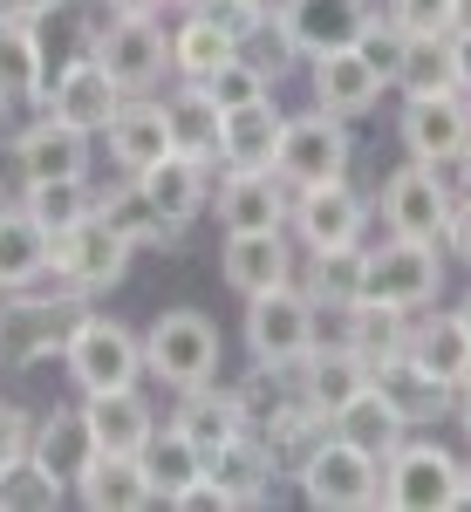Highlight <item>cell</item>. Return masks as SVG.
Returning a JSON list of instances; mask_svg holds the SVG:
<instances>
[{
    "label": "cell",
    "instance_id": "obj_1",
    "mask_svg": "<svg viewBox=\"0 0 471 512\" xmlns=\"http://www.w3.org/2000/svg\"><path fill=\"white\" fill-rule=\"evenodd\" d=\"M294 485L321 512H369V506H383V458L362 451L355 437L328 431L294 458Z\"/></svg>",
    "mask_w": 471,
    "mask_h": 512
},
{
    "label": "cell",
    "instance_id": "obj_2",
    "mask_svg": "<svg viewBox=\"0 0 471 512\" xmlns=\"http://www.w3.org/2000/svg\"><path fill=\"white\" fill-rule=\"evenodd\" d=\"M62 369L76 396H110L144 383V335L123 328L117 315H76L62 335Z\"/></svg>",
    "mask_w": 471,
    "mask_h": 512
},
{
    "label": "cell",
    "instance_id": "obj_3",
    "mask_svg": "<svg viewBox=\"0 0 471 512\" xmlns=\"http://www.w3.org/2000/svg\"><path fill=\"white\" fill-rule=\"evenodd\" d=\"M219 321L205 308H164V315L144 328V376H157L171 396L198 390V383H219Z\"/></svg>",
    "mask_w": 471,
    "mask_h": 512
},
{
    "label": "cell",
    "instance_id": "obj_4",
    "mask_svg": "<svg viewBox=\"0 0 471 512\" xmlns=\"http://www.w3.org/2000/svg\"><path fill=\"white\" fill-rule=\"evenodd\" d=\"M355 164V137L342 117L328 110H301V117L280 123V151H274V178L287 192H308V185H335L349 178Z\"/></svg>",
    "mask_w": 471,
    "mask_h": 512
},
{
    "label": "cell",
    "instance_id": "obj_5",
    "mask_svg": "<svg viewBox=\"0 0 471 512\" xmlns=\"http://www.w3.org/2000/svg\"><path fill=\"white\" fill-rule=\"evenodd\" d=\"M437 287H444V253H437L431 239H383V246H369L362 253V301H383V308H403V315H417V308H431Z\"/></svg>",
    "mask_w": 471,
    "mask_h": 512
},
{
    "label": "cell",
    "instance_id": "obj_6",
    "mask_svg": "<svg viewBox=\"0 0 471 512\" xmlns=\"http://www.w3.org/2000/svg\"><path fill=\"white\" fill-rule=\"evenodd\" d=\"M89 55L110 69V82L123 96H151L157 82L171 76V35L157 28V14H110L89 35Z\"/></svg>",
    "mask_w": 471,
    "mask_h": 512
},
{
    "label": "cell",
    "instance_id": "obj_7",
    "mask_svg": "<svg viewBox=\"0 0 471 512\" xmlns=\"http://www.w3.org/2000/svg\"><path fill=\"white\" fill-rule=\"evenodd\" d=\"M130 253H137V246H130L103 212H89V219H76L69 233L48 239V274L62 280L69 294L89 301V294H103V287H117V280H123Z\"/></svg>",
    "mask_w": 471,
    "mask_h": 512
},
{
    "label": "cell",
    "instance_id": "obj_8",
    "mask_svg": "<svg viewBox=\"0 0 471 512\" xmlns=\"http://www.w3.org/2000/svg\"><path fill=\"white\" fill-rule=\"evenodd\" d=\"M383 506L451 512L458 506V458L437 437H403L396 451H383Z\"/></svg>",
    "mask_w": 471,
    "mask_h": 512
},
{
    "label": "cell",
    "instance_id": "obj_9",
    "mask_svg": "<svg viewBox=\"0 0 471 512\" xmlns=\"http://www.w3.org/2000/svg\"><path fill=\"white\" fill-rule=\"evenodd\" d=\"M383 233H396V239H431V246H444V226H451V178L437 171V164H396L390 178H383Z\"/></svg>",
    "mask_w": 471,
    "mask_h": 512
},
{
    "label": "cell",
    "instance_id": "obj_10",
    "mask_svg": "<svg viewBox=\"0 0 471 512\" xmlns=\"http://www.w3.org/2000/svg\"><path fill=\"white\" fill-rule=\"evenodd\" d=\"M314 349V301L301 294V280L267 287L246 301V355L267 362V369H294Z\"/></svg>",
    "mask_w": 471,
    "mask_h": 512
},
{
    "label": "cell",
    "instance_id": "obj_11",
    "mask_svg": "<svg viewBox=\"0 0 471 512\" xmlns=\"http://www.w3.org/2000/svg\"><path fill=\"white\" fill-rule=\"evenodd\" d=\"M396 137H403V151L417 164L451 171L471 144V96H458V89H444V96H403Z\"/></svg>",
    "mask_w": 471,
    "mask_h": 512
},
{
    "label": "cell",
    "instance_id": "obj_12",
    "mask_svg": "<svg viewBox=\"0 0 471 512\" xmlns=\"http://www.w3.org/2000/svg\"><path fill=\"white\" fill-rule=\"evenodd\" d=\"M287 233L301 239V253H321V246H362V233H369V198L355 192L349 178L308 185V192H294V205H287Z\"/></svg>",
    "mask_w": 471,
    "mask_h": 512
},
{
    "label": "cell",
    "instance_id": "obj_13",
    "mask_svg": "<svg viewBox=\"0 0 471 512\" xmlns=\"http://www.w3.org/2000/svg\"><path fill=\"white\" fill-rule=\"evenodd\" d=\"M308 82H314V110H328V117H369L376 103H383V89L390 76L362 55V48H328V55H308Z\"/></svg>",
    "mask_w": 471,
    "mask_h": 512
},
{
    "label": "cell",
    "instance_id": "obj_14",
    "mask_svg": "<svg viewBox=\"0 0 471 512\" xmlns=\"http://www.w3.org/2000/svg\"><path fill=\"white\" fill-rule=\"evenodd\" d=\"M287 205H294V192L274 171H226L205 212L219 219V233H287Z\"/></svg>",
    "mask_w": 471,
    "mask_h": 512
},
{
    "label": "cell",
    "instance_id": "obj_15",
    "mask_svg": "<svg viewBox=\"0 0 471 512\" xmlns=\"http://www.w3.org/2000/svg\"><path fill=\"white\" fill-rule=\"evenodd\" d=\"M41 110H48V117H62L69 130H82V137H103L110 117L123 110V89L110 82V69H103L96 55H76V62L55 76V89L41 96Z\"/></svg>",
    "mask_w": 471,
    "mask_h": 512
},
{
    "label": "cell",
    "instance_id": "obj_16",
    "mask_svg": "<svg viewBox=\"0 0 471 512\" xmlns=\"http://www.w3.org/2000/svg\"><path fill=\"white\" fill-rule=\"evenodd\" d=\"M294 390H301V403H308L314 417H342L355 396L369 390V362L349 349V342H314L301 362H294Z\"/></svg>",
    "mask_w": 471,
    "mask_h": 512
},
{
    "label": "cell",
    "instance_id": "obj_17",
    "mask_svg": "<svg viewBox=\"0 0 471 512\" xmlns=\"http://www.w3.org/2000/svg\"><path fill=\"white\" fill-rule=\"evenodd\" d=\"M280 35L294 55H328V48H355L362 21L376 14L369 0H280Z\"/></svg>",
    "mask_w": 471,
    "mask_h": 512
},
{
    "label": "cell",
    "instance_id": "obj_18",
    "mask_svg": "<svg viewBox=\"0 0 471 512\" xmlns=\"http://www.w3.org/2000/svg\"><path fill=\"white\" fill-rule=\"evenodd\" d=\"M205 478L219 485L226 506H260V499L274 492V478H280V451L260 431H239V437H226V444L205 451Z\"/></svg>",
    "mask_w": 471,
    "mask_h": 512
},
{
    "label": "cell",
    "instance_id": "obj_19",
    "mask_svg": "<svg viewBox=\"0 0 471 512\" xmlns=\"http://www.w3.org/2000/svg\"><path fill=\"white\" fill-rule=\"evenodd\" d=\"M14 164H21V185H48V178H89L96 151H89L82 130H69L62 117L41 110V117L14 137Z\"/></svg>",
    "mask_w": 471,
    "mask_h": 512
},
{
    "label": "cell",
    "instance_id": "obj_20",
    "mask_svg": "<svg viewBox=\"0 0 471 512\" xmlns=\"http://www.w3.org/2000/svg\"><path fill=\"white\" fill-rule=\"evenodd\" d=\"M219 280L233 287L239 301H253L267 287H287L294 280V239L287 233H226V246H219Z\"/></svg>",
    "mask_w": 471,
    "mask_h": 512
},
{
    "label": "cell",
    "instance_id": "obj_21",
    "mask_svg": "<svg viewBox=\"0 0 471 512\" xmlns=\"http://www.w3.org/2000/svg\"><path fill=\"white\" fill-rule=\"evenodd\" d=\"M130 185H137V192H144L157 212H164V219L185 233L198 212L212 205V164H205V158H185V151H164V158L144 164Z\"/></svg>",
    "mask_w": 471,
    "mask_h": 512
},
{
    "label": "cell",
    "instance_id": "obj_22",
    "mask_svg": "<svg viewBox=\"0 0 471 512\" xmlns=\"http://www.w3.org/2000/svg\"><path fill=\"white\" fill-rule=\"evenodd\" d=\"M82 424L96 437V451L110 458H144V444L157 431V410L144 403V390H110V396H82Z\"/></svg>",
    "mask_w": 471,
    "mask_h": 512
},
{
    "label": "cell",
    "instance_id": "obj_23",
    "mask_svg": "<svg viewBox=\"0 0 471 512\" xmlns=\"http://www.w3.org/2000/svg\"><path fill=\"white\" fill-rule=\"evenodd\" d=\"M280 110L274 96L246 103V110H226V130H219V171H274V151H280Z\"/></svg>",
    "mask_w": 471,
    "mask_h": 512
},
{
    "label": "cell",
    "instance_id": "obj_24",
    "mask_svg": "<svg viewBox=\"0 0 471 512\" xmlns=\"http://www.w3.org/2000/svg\"><path fill=\"white\" fill-rule=\"evenodd\" d=\"M110 164H117L123 178H137L144 164H157L171 151V123H164V103L157 96H123V110L110 117Z\"/></svg>",
    "mask_w": 471,
    "mask_h": 512
},
{
    "label": "cell",
    "instance_id": "obj_25",
    "mask_svg": "<svg viewBox=\"0 0 471 512\" xmlns=\"http://www.w3.org/2000/svg\"><path fill=\"white\" fill-rule=\"evenodd\" d=\"M89 512H144L157 506V485H151V465L144 458H110V451H96V465L76 478V492Z\"/></svg>",
    "mask_w": 471,
    "mask_h": 512
},
{
    "label": "cell",
    "instance_id": "obj_26",
    "mask_svg": "<svg viewBox=\"0 0 471 512\" xmlns=\"http://www.w3.org/2000/svg\"><path fill=\"white\" fill-rule=\"evenodd\" d=\"M164 123H171V151L185 158H205L219 171V130H226V110L205 96V82H178L164 96Z\"/></svg>",
    "mask_w": 471,
    "mask_h": 512
},
{
    "label": "cell",
    "instance_id": "obj_27",
    "mask_svg": "<svg viewBox=\"0 0 471 512\" xmlns=\"http://www.w3.org/2000/svg\"><path fill=\"white\" fill-rule=\"evenodd\" d=\"M28 458H35L48 478H62V485L76 492V478L96 465V437H89V424H82V410L35 417V444H28Z\"/></svg>",
    "mask_w": 471,
    "mask_h": 512
},
{
    "label": "cell",
    "instance_id": "obj_28",
    "mask_svg": "<svg viewBox=\"0 0 471 512\" xmlns=\"http://www.w3.org/2000/svg\"><path fill=\"white\" fill-rule=\"evenodd\" d=\"M465 349H471V328H465V315H458V308H451V315H410L403 355H410L424 376H437V383H451V390H458Z\"/></svg>",
    "mask_w": 471,
    "mask_h": 512
},
{
    "label": "cell",
    "instance_id": "obj_29",
    "mask_svg": "<svg viewBox=\"0 0 471 512\" xmlns=\"http://www.w3.org/2000/svg\"><path fill=\"white\" fill-rule=\"evenodd\" d=\"M35 280H48V233L28 205H0V294H28Z\"/></svg>",
    "mask_w": 471,
    "mask_h": 512
},
{
    "label": "cell",
    "instance_id": "obj_30",
    "mask_svg": "<svg viewBox=\"0 0 471 512\" xmlns=\"http://www.w3.org/2000/svg\"><path fill=\"white\" fill-rule=\"evenodd\" d=\"M0 96L7 110L48 96V55H41L35 21H0Z\"/></svg>",
    "mask_w": 471,
    "mask_h": 512
},
{
    "label": "cell",
    "instance_id": "obj_31",
    "mask_svg": "<svg viewBox=\"0 0 471 512\" xmlns=\"http://www.w3.org/2000/svg\"><path fill=\"white\" fill-rule=\"evenodd\" d=\"M369 376H376V390H383L396 410L410 417V431H417V424H431V417H451V396H458V390H451V383H437V376H424L410 355H390V362H376Z\"/></svg>",
    "mask_w": 471,
    "mask_h": 512
},
{
    "label": "cell",
    "instance_id": "obj_32",
    "mask_svg": "<svg viewBox=\"0 0 471 512\" xmlns=\"http://www.w3.org/2000/svg\"><path fill=\"white\" fill-rule=\"evenodd\" d=\"M390 89L403 96H444V89H458V69H451V28H437V35H403V55H396L390 69ZM465 96V89H458Z\"/></svg>",
    "mask_w": 471,
    "mask_h": 512
},
{
    "label": "cell",
    "instance_id": "obj_33",
    "mask_svg": "<svg viewBox=\"0 0 471 512\" xmlns=\"http://www.w3.org/2000/svg\"><path fill=\"white\" fill-rule=\"evenodd\" d=\"M239 41L212 21V14H185L178 28H171V76L178 82H205L219 62H233Z\"/></svg>",
    "mask_w": 471,
    "mask_h": 512
},
{
    "label": "cell",
    "instance_id": "obj_34",
    "mask_svg": "<svg viewBox=\"0 0 471 512\" xmlns=\"http://www.w3.org/2000/svg\"><path fill=\"white\" fill-rule=\"evenodd\" d=\"M171 424L192 437L198 451H212V444H226V437L253 431V424L239 417V396L233 390H212V383H198V390L178 396V417H171Z\"/></svg>",
    "mask_w": 471,
    "mask_h": 512
},
{
    "label": "cell",
    "instance_id": "obj_35",
    "mask_svg": "<svg viewBox=\"0 0 471 512\" xmlns=\"http://www.w3.org/2000/svg\"><path fill=\"white\" fill-rule=\"evenodd\" d=\"M335 431H342V437H355L362 451H376V458H383V451H396V444L410 437V417H403V410H396L390 396L376 390V376H369V390H362V396L349 403V410L335 417Z\"/></svg>",
    "mask_w": 471,
    "mask_h": 512
},
{
    "label": "cell",
    "instance_id": "obj_36",
    "mask_svg": "<svg viewBox=\"0 0 471 512\" xmlns=\"http://www.w3.org/2000/svg\"><path fill=\"white\" fill-rule=\"evenodd\" d=\"M144 465H151V485H157V506H171L192 478H205V451L178 424H157L151 444H144Z\"/></svg>",
    "mask_w": 471,
    "mask_h": 512
},
{
    "label": "cell",
    "instance_id": "obj_37",
    "mask_svg": "<svg viewBox=\"0 0 471 512\" xmlns=\"http://www.w3.org/2000/svg\"><path fill=\"white\" fill-rule=\"evenodd\" d=\"M301 294H308L314 308H349V301H362V246H321V253H308Z\"/></svg>",
    "mask_w": 471,
    "mask_h": 512
},
{
    "label": "cell",
    "instance_id": "obj_38",
    "mask_svg": "<svg viewBox=\"0 0 471 512\" xmlns=\"http://www.w3.org/2000/svg\"><path fill=\"white\" fill-rule=\"evenodd\" d=\"M96 212H103V219H110L130 246H171V239H178V226H171V219H164V212H157V205L137 192L130 178H123V185H110V198H96Z\"/></svg>",
    "mask_w": 471,
    "mask_h": 512
},
{
    "label": "cell",
    "instance_id": "obj_39",
    "mask_svg": "<svg viewBox=\"0 0 471 512\" xmlns=\"http://www.w3.org/2000/svg\"><path fill=\"white\" fill-rule=\"evenodd\" d=\"M403 335H410V315L403 308H383V301H349V349L376 369L403 355Z\"/></svg>",
    "mask_w": 471,
    "mask_h": 512
},
{
    "label": "cell",
    "instance_id": "obj_40",
    "mask_svg": "<svg viewBox=\"0 0 471 512\" xmlns=\"http://www.w3.org/2000/svg\"><path fill=\"white\" fill-rule=\"evenodd\" d=\"M28 219H35L41 233L55 239V233H69L76 219H89L96 212V198H89V178H48V185H28Z\"/></svg>",
    "mask_w": 471,
    "mask_h": 512
},
{
    "label": "cell",
    "instance_id": "obj_41",
    "mask_svg": "<svg viewBox=\"0 0 471 512\" xmlns=\"http://www.w3.org/2000/svg\"><path fill=\"white\" fill-rule=\"evenodd\" d=\"M205 96H212L219 110H246V103L274 96V76H267L253 55H233V62H219V69L205 76Z\"/></svg>",
    "mask_w": 471,
    "mask_h": 512
},
{
    "label": "cell",
    "instance_id": "obj_42",
    "mask_svg": "<svg viewBox=\"0 0 471 512\" xmlns=\"http://www.w3.org/2000/svg\"><path fill=\"white\" fill-rule=\"evenodd\" d=\"M69 499V485L62 478H48L35 458H21V465H7L0 472V506H21V512H48Z\"/></svg>",
    "mask_w": 471,
    "mask_h": 512
},
{
    "label": "cell",
    "instance_id": "obj_43",
    "mask_svg": "<svg viewBox=\"0 0 471 512\" xmlns=\"http://www.w3.org/2000/svg\"><path fill=\"white\" fill-rule=\"evenodd\" d=\"M355 48H362V55H369V62H376V69L390 76V69H396V55H403V28H396L390 14H369V21H362V41H355Z\"/></svg>",
    "mask_w": 471,
    "mask_h": 512
},
{
    "label": "cell",
    "instance_id": "obj_44",
    "mask_svg": "<svg viewBox=\"0 0 471 512\" xmlns=\"http://www.w3.org/2000/svg\"><path fill=\"white\" fill-rule=\"evenodd\" d=\"M390 21L403 35H437L451 28V0H390Z\"/></svg>",
    "mask_w": 471,
    "mask_h": 512
},
{
    "label": "cell",
    "instance_id": "obj_45",
    "mask_svg": "<svg viewBox=\"0 0 471 512\" xmlns=\"http://www.w3.org/2000/svg\"><path fill=\"white\" fill-rule=\"evenodd\" d=\"M28 444H35V417H28V410H14V403H0V472H7V465H21V458H28Z\"/></svg>",
    "mask_w": 471,
    "mask_h": 512
},
{
    "label": "cell",
    "instance_id": "obj_46",
    "mask_svg": "<svg viewBox=\"0 0 471 512\" xmlns=\"http://www.w3.org/2000/svg\"><path fill=\"white\" fill-rule=\"evenodd\" d=\"M444 246H451V253H458V260L471 267V198H458V205H451V226H444Z\"/></svg>",
    "mask_w": 471,
    "mask_h": 512
},
{
    "label": "cell",
    "instance_id": "obj_47",
    "mask_svg": "<svg viewBox=\"0 0 471 512\" xmlns=\"http://www.w3.org/2000/svg\"><path fill=\"white\" fill-rule=\"evenodd\" d=\"M55 7H62V0H0V21H35V28H41Z\"/></svg>",
    "mask_w": 471,
    "mask_h": 512
},
{
    "label": "cell",
    "instance_id": "obj_48",
    "mask_svg": "<svg viewBox=\"0 0 471 512\" xmlns=\"http://www.w3.org/2000/svg\"><path fill=\"white\" fill-rule=\"evenodd\" d=\"M451 69H458V89L471 96V35H451Z\"/></svg>",
    "mask_w": 471,
    "mask_h": 512
},
{
    "label": "cell",
    "instance_id": "obj_49",
    "mask_svg": "<svg viewBox=\"0 0 471 512\" xmlns=\"http://www.w3.org/2000/svg\"><path fill=\"white\" fill-rule=\"evenodd\" d=\"M444 178H451V198H471V144H465V158L451 164Z\"/></svg>",
    "mask_w": 471,
    "mask_h": 512
},
{
    "label": "cell",
    "instance_id": "obj_50",
    "mask_svg": "<svg viewBox=\"0 0 471 512\" xmlns=\"http://www.w3.org/2000/svg\"><path fill=\"white\" fill-rule=\"evenodd\" d=\"M171 0H110V14H164Z\"/></svg>",
    "mask_w": 471,
    "mask_h": 512
},
{
    "label": "cell",
    "instance_id": "obj_51",
    "mask_svg": "<svg viewBox=\"0 0 471 512\" xmlns=\"http://www.w3.org/2000/svg\"><path fill=\"white\" fill-rule=\"evenodd\" d=\"M451 417H458V431H465V444H471V390L451 396Z\"/></svg>",
    "mask_w": 471,
    "mask_h": 512
},
{
    "label": "cell",
    "instance_id": "obj_52",
    "mask_svg": "<svg viewBox=\"0 0 471 512\" xmlns=\"http://www.w3.org/2000/svg\"><path fill=\"white\" fill-rule=\"evenodd\" d=\"M451 35H471V0H451Z\"/></svg>",
    "mask_w": 471,
    "mask_h": 512
},
{
    "label": "cell",
    "instance_id": "obj_53",
    "mask_svg": "<svg viewBox=\"0 0 471 512\" xmlns=\"http://www.w3.org/2000/svg\"><path fill=\"white\" fill-rule=\"evenodd\" d=\"M458 506H471V465H458Z\"/></svg>",
    "mask_w": 471,
    "mask_h": 512
},
{
    "label": "cell",
    "instance_id": "obj_54",
    "mask_svg": "<svg viewBox=\"0 0 471 512\" xmlns=\"http://www.w3.org/2000/svg\"><path fill=\"white\" fill-rule=\"evenodd\" d=\"M171 7H185V14H205V7H212V0H171Z\"/></svg>",
    "mask_w": 471,
    "mask_h": 512
},
{
    "label": "cell",
    "instance_id": "obj_55",
    "mask_svg": "<svg viewBox=\"0 0 471 512\" xmlns=\"http://www.w3.org/2000/svg\"><path fill=\"white\" fill-rule=\"evenodd\" d=\"M458 390H471V349H465V369H458Z\"/></svg>",
    "mask_w": 471,
    "mask_h": 512
},
{
    "label": "cell",
    "instance_id": "obj_56",
    "mask_svg": "<svg viewBox=\"0 0 471 512\" xmlns=\"http://www.w3.org/2000/svg\"><path fill=\"white\" fill-rule=\"evenodd\" d=\"M458 315H465V328H471V294H465V308H458Z\"/></svg>",
    "mask_w": 471,
    "mask_h": 512
},
{
    "label": "cell",
    "instance_id": "obj_57",
    "mask_svg": "<svg viewBox=\"0 0 471 512\" xmlns=\"http://www.w3.org/2000/svg\"><path fill=\"white\" fill-rule=\"evenodd\" d=\"M0 117H7V96H0Z\"/></svg>",
    "mask_w": 471,
    "mask_h": 512
}]
</instances>
